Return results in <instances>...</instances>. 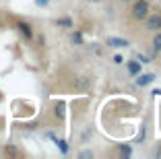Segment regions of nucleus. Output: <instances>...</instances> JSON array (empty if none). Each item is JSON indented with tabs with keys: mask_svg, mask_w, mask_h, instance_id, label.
Listing matches in <instances>:
<instances>
[{
	"mask_svg": "<svg viewBox=\"0 0 161 159\" xmlns=\"http://www.w3.org/2000/svg\"><path fill=\"white\" fill-rule=\"evenodd\" d=\"M54 143H56V145L60 147L62 153H68V145H66V140H62V139H54Z\"/></svg>",
	"mask_w": 161,
	"mask_h": 159,
	"instance_id": "f8f14e48",
	"label": "nucleus"
},
{
	"mask_svg": "<svg viewBox=\"0 0 161 159\" xmlns=\"http://www.w3.org/2000/svg\"><path fill=\"white\" fill-rule=\"evenodd\" d=\"M56 25L62 29H70L72 27V19H68V17H62V19H56Z\"/></svg>",
	"mask_w": 161,
	"mask_h": 159,
	"instance_id": "6e6552de",
	"label": "nucleus"
},
{
	"mask_svg": "<svg viewBox=\"0 0 161 159\" xmlns=\"http://www.w3.org/2000/svg\"><path fill=\"white\" fill-rule=\"evenodd\" d=\"M147 29H151V31H159L161 29V17L159 14H147Z\"/></svg>",
	"mask_w": 161,
	"mask_h": 159,
	"instance_id": "7ed1b4c3",
	"label": "nucleus"
},
{
	"mask_svg": "<svg viewBox=\"0 0 161 159\" xmlns=\"http://www.w3.org/2000/svg\"><path fill=\"white\" fill-rule=\"evenodd\" d=\"M17 29H19V33L23 35L25 39H33V29H31L29 23H25V21H17Z\"/></svg>",
	"mask_w": 161,
	"mask_h": 159,
	"instance_id": "f03ea898",
	"label": "nucleus"
},
{
	"mask_svg": "<svg viewBox=\"0 0 161 159\" xmlns=\"http://www.w3.org/2000/svg\"><path fill=\"white\" fill-rule=\"evenodd\" d=\"M114 62H116V64H122V62H124V58L120 56V54H116V56H114Z\"/></svg>",
	"mask_w": 161,
	"mask_h": 159,
	"instance_id": "f3484780",
	"label": "nucleus"
},
{
	"mask_svg": "<svg viewBox=\"0 0 161 159\" xmlns=\"http://www.w3.org/2000/svg\"><path fill=\"white\" fill-rule=\"evenodd\" d=\"M126 66H128V72H130L132 77H136L138 72H141V62H138V60H130Z\"/></svg>",
	"mask_w": 161,
	"mask_h": 159,
	"instance_id": "0eeeda50",
	"label": "nucleus"
},
{
	"mask_svg": "<svg viewBox=\"0 0 161 159\" xmlns=\"http://www.w3.org/2000/svg\"><path fill=\"white\" fill-rule=\"evenodd\" d=\"M75 87L76 89H89L91 87V83H89V79H85V77H75Z\"/></svg>",
	"mask_w": 161,
	"mask_h": 159,
	"instance_id": "423d86ee",
	"label": "nucleus"
},
{
	"mask_svg": "<svg viewBox=\"0 0 161 159\" xmlns=\"http://www.w3.org/2000/svg\"><path fill=\"white\" fill-rule=\"evenodd\" d=\"M6 155H17V153H19V151H17V149H14V147L13 145H6Z\"/></svg>",
	"mask_w": 161,
	"mask_h": 159,
	"instance_id": "ddd939ff",
	"label": "nucleus"
},
{
	"mask_svg": "<svg viewBox=\"0 0 161 159\" xmlns=\"http://www.w3.org/2000/svg\"><path fill=\"white\" fill-rule=\"evenodd\" d=\"M149 2L147 0H136L132 4V17L134 19H138V21H142V19H147V14H149Z\"/></svg>",
	"mask_w": 161,
	"mask_h": 159,
	"instance_id": "f257e3e1",
	"label": "nucleus"
},
{
	"mask_svg": "<svg viewBox=\"0 0 161 159\" xmlns=\"http://www.w3.org/2000/svg\"><path fill=\"white\" fill-rule=\"evenodd\" d=\"M153 48H155V52H161V33H155V37H153Z\"/></svg>",
	"mask_w": 161,
	"mask_h": 159,
	"instance_id": "9b49d317",
	"label": "nucleus"
},
{
	"mask_svg": "<svg viewBox=\"0 0 161 159\" xmlns=\"http://www.w3.org/2000/svg\"><path fill=\"white\" fill-rule=\"evenodd\" d=\"M70 42L75 43V46H83V33H80V31H72Z\"/></svg>",
	"mask_w": 161,
	"mask_h": 159,
	"instance_id": "1a4fd4ad",
	"label": "nucleus"
},
{
	"mask_svg": "<svg viewBox=\"0 0 161 159\" xmlns=\"http://www.w3.org/2000/svg\"><path fill=\"white\" fill-rule=\"evenodd\" d=\"M50 2H52V0H35V4H37V6H47Z\"/></svg>",
	"mask_w": 161,
	"mask_h": 159,
	"instance_id": "dca6fc26",
	"label": "nucleus"
},
{
	"mask_svg": "<svg viewBox=\"0 0 161 159\" xmlns=\"http://www.w3.org/2000/svg\"><path fill=\"white\" fill-rule=\"evenodd\" d=\"M120 153H122V155H130V153H132V149H130V147H120Z\"/></svg>",
	"mask_w": 161,
	"mask_h": 159,
	"instance_id": "2eb2a0df",
	"label": "nucleus"
},
{
	"mask_svg": "<svg viewBox=\"0 0 161 159\" xmlns=\"http://www.w3.org/2000/svg\"><path fill=\"white\" fill-rule=\"evenodd\" d=\"M138 79H136V85L138 87H145V85H151L153 81H155V75H151V72H147V75H141V72H138Z\"/></svg>",
	"mask_w": 161,
	"mask_h": 159,
	"instance_id": "20e7f679",
	"label": "nucleus"
},
{
	"mask_svg": "<svg viewBox=\"0 0 161 159\" xmlns=\"http://www.w3.org/2000/svg\"><path fill=\"white\" fill-rule=\"evenodd\" d=\"M79 157H93V153H91V151H80Z\"/></svg>",
	"mask_w": 161,
	"mask_h": 159,
	"instance_id": "a211bd4d",
	"label": "nucleus"
},
{
	"mask_svg": "<svg viewBox=\"0 0 161 159\" xmlns=\"http://www.w3.org/2000/svg\"><path fill=\"white\" fill-rule=\"evenodd\" d=\"M124 2H128V0H124Z\"/></svg>",
	"mask_w": 161,
	"mask_h": 159,
	"instance_id": "aec40b11",
	"label": "nucleus"
},
{
	"mask_svg": "<svg viewBox=\"0 0 161 159\" xmlns=\"http://www.w3.org/2000/svg\"><path fill=\"white\" fill-rule=\"evenodd\" d=\"M136 60L141 62V64H147V62H151V58H149V56H141V54H138V56H136Z\"/></svg>",
	"mask_w": 161,
	"mask_h": 159,
	"instance_id": "4468645a",
	"label": "nucleus"
},
{
	"mask_svg": "<svg viewBox=\"0 0 161 159\" xmlns=\"http://www.w3.org/2000/svg\"><path fill=\"white\" fill-rule=\"evenodd\" d=\"M54 116L58 120H64V103H58L56 108H54Z\"/></svg>",
	"mask_w": 161,
	"mask_h": 159,
	"instance_id": "9d476101",
	"label": "nucleus"
},
{
	"mask_svg": "<svg viewBox=\"0 0 161 159\" xmlns=\"http://www.w3.org/2000/svg\"><path fill=\"white\" fill-rule=\"evenodd\" d=\"M87 2H101V0H87Z\"/></svg>",
	"mask_w": 161,
	"mask_h": 159,
	"instance_id": "6ab92c4d",
	"label": "nucleus"
},
{
	"mask_svg": "<svg viewBox=\"0 0 161 159\" xmlns=\"http://www.w3.org/2000/svg\"><path fill=\"white\" fill-rule=\"evenodd\" d=\"M109 48H126L128 46V39H122V37H108L105 39Z\"/></svg>",
	"mask_w": 161,
	"mask_h": 159,
	"instance_id": "39448f33",
	"label": "nucleus"
}]
</instances>
